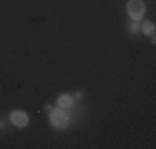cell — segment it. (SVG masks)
Here are the masks:
<instances>
[{"label":"cell","instance_id":"cell-1","mask_svg":"<svg viewBox=\"0 0 156 149\" xmlns=\"http://www.w3.org/2000/svg\"><path fill=\"white\" fill-rule=\"evenodd\" d=\"M126 10H128V15L133 18V22H138L141 17H143L144 10H146V7H144L143 0H129L128 2V7H126Z\"/></svg>","mask_w":156,"mask_h":149},{"label":"cell","instance_id":"cell-2","mask_svg":"<svg viewBox=\"0 0 156 149\" xmlns=\"http://www.w3.org/2000/svg\"><path fill=\"white\" fill-rule=\"evenodd\" d=\"M50 123L51 126H55V128H65L66 124H68V116H66L65 113H63V109H55L50 113Z\"/></svg>","mask_w":156,"mask_h":149},{"label":"cell","instance_id":"cell-3","mask_svg":"<svg viewBox=\"0 0 156 149\" xmlns=\"http://www.w3.org/2000/svg\"><path fill=\"white\" fill-rule=\"evenodd\" d=\"M10 121H12L17 128H25V126L28 124V116L23 111H13V113H10Z\"/></svg>","mask_w":156,"mask_h":149},{"label":"cell","instance_id":"cell-4","mask_svg":"<svg viewBox=\"0 0 156 149\" xmlns=\"http://www.w3.org/2000/svg\"><path fill=\"white\" fill-rule=\"evenodd\" d=\"M73 104V99L70 98L68 95H62L60 98L57 99V106H60L62 109H65V108H70Z\"/></svg>","mask_w":156,"mask_h":149},{"label":"cell","instance_id":"cell-5","mask_svg":"<svg viewBox=\"0 0 156 149\" xmlns=\"http://www.w3.org/2000/svg\"><path fill=\"white\" fill-rule=\"evenodd\" d=\"M141 30H143V32L146 33V35L150 36L151 40H154V38H156V35H154V25L151 23V22H144L143 27H141Z\"/></svg>","mask_w":156,"mask_h":149},{"label":"cell","instance_id":"cell-6","mask_svg":"<svg viewBox=\"0 0 156 149\" xmlns=\"http://www.w3.org/2000/svg\"><path fill=\"white\" fill-rule=\"evenodd\" d=\"M129 30H131L133 33H138V30H140L138 23H131V25H129Z\"/></svg>","mask_w":156,"mask_h":149}]
</instances>
